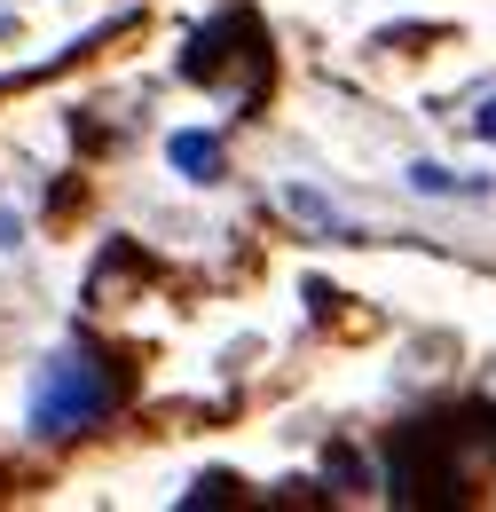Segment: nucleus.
Segmentation results:
<instances>
[{
  "label": "nucleus",
  "mask_w": 496,
  "mask_h": 512,
  "mask_svg": "<svg viewBox=\"0 0 496 512\" xmlns=\"http://www.w3.org/2000/svg\"><path fill=\"white\" fill-rule=\"evenodd\" d=\"M119 402H126V363L95 339H71L40 363L24 426H32V442H71V434H95Z\"/></svg>",
  "instance_id": "1"
},
{
  "label": "nucleus",
  "mask_w": 496,
  "mask_h": 512,
  "mask_svg": "<svg viewBox=\"0 0 496 512\" xmlns=\"http://www.w3.org/2000/svg\"><path fill=\"white\" fill-rule=\"evenodd\" d=\"M284 213H300L308 229H323V237H347V245L363 237V229H355V213H339V205H331V197H315L308 182H284Z\"/></svg>",
  "instance_id": "3"
},
{
  "label": "nucleus",
  "mask_w": 496,
  "mask_h": 512,
  "mask_svg": "<svg viewBox=\"0 0 496 512\" xmlns=\"http://www.w3.org/2000/svg\"><path fill=\"white\" fill-rule=\"evenodd\" d=\"M410 190L418 197H489L481 174H449V166H410Z\"/></svg>",
  "instance_id": "5"
},
{
  "label": "nucleus",
  "mask_w": 496,
  "mask_h": 512,
  "mask_svg": "<svg viewBox=\"0 0 496 512\" xmlns=\"http://www.w3.org/2000/svg\"><path fill=\"white\" fill-rule=\"evenodd\" d=\"M473 134H481V142H496V95L481 103V111H473Z\"/></svg>",
  "instance_id": "6"
},
{
  "label": "nucleus",
  "mask_w": 496,
  "mask_h": 512,
  "mask_svg": "<svg viewBox=\"0 0 496 512\" xmlns=\"http://www.w3.org/2000/svg\"><path fill=\"white\" fill-rule=\"evenodd\" d=\"M276 71V56H268V32H260V16L252 8H221L213 24H197L189 32V48H182V79H205V87H221L229 71Z\"/></svg>",
  "instance_id": "2"
},
{
  "label": "nucleus",
  "mask_w": 496,
  "mask_h": 512,
  "mask_svg": "<svg viewBox=\"0 0 496 512\" xmlns=\"http://www.w3.org/2000/svg\"><path fill=\"white\" fill-rule=\"evenodd\" d=\"M166 158H174V166H182L189 182H221V142H213V134H174V142H166Z\"/></svg>",
  "instance_id": "4"
}]
</instances>
